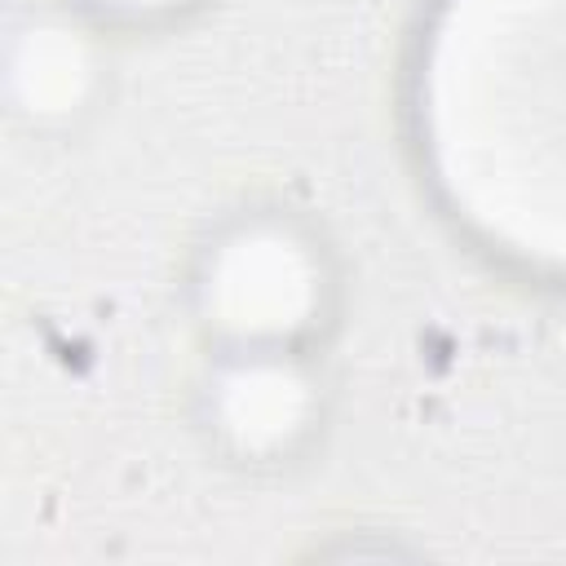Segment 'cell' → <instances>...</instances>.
<instances>
[{
    "mask_svg": "<svg viewBox=\"0 0 566 566\" xmlns=\"http://www.w3.org/2000/svg\"><path fill=\"white\" fill-rule=\"evenodd\" d=\"M336 402L327 349L199 345L181 407L208 464L234 478H287L327 447Z\"/></svg>",
    "mask_w": 566,
    "mask_h": 566,
    "instance_id": "cell-2",
    "label": "cell"
},
{
    "mask_svg": "<svg viewBox=\"0 0 566 566\" xmlns=\"http://www.w3.org/2000/svg\"><path fill=\"white\" fill-rule=\"evenodd\" d=\"M177 305L195 345L332 349L349 314V261L305 203L239 195L190 234Z\"/></svg>",
    "mask_w": 566,
    "mask_h": 566,
    "instance_id": "cell-1",
    "label": "cell"
},
{
    "mask_svg": "<svg viewBox=\"0 0 566 566\" xmlns=\"http://www.w3.org/2000/svg\"><path fill=\"white\" fill-rule=\"evenodd\" d=\"M115 93V35L71 0H13L0 49V102L35 142L84 133Z\"/></svg>",
    "mask_w": 566,
    "mask_h": 566,
    "instance_id": "cell-3",
    "label": "cell"
},
{
    "mask_svg": "<svg viewBox=\"0 0 566 566\" xmlns=\"http://www.w3.org/2000/svg\"><path fill=\"white\" fill-rule=\"evenodd\" d=\"M71 4L84 9L93 22H102L115 40H128V35L177 31L190 18H199L212 0H71Z\"/></svg>",
    "mask_w": 566,
    "mask_h": 566,
    "instance_id": "cell-4",
    "label": "cell"
}]
</instances>
